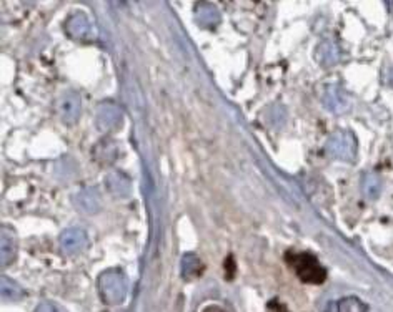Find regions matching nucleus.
<instances>
[{
	"mask_svg": "<svg viewBox=\"0 0 393 312\" xmlns=\"http://www.w3.org/2000/svg\"><path fill=\"white\" fill-rule=\"evenodd\" d=\"M35 312H64L60 306H57L56 302H50V301H45V302H40L38 304L37 311Z\"/></svg>",
	"mask_w": 393,
	"mask_h": 312,
	"instance_id": "obj_18",
	"label": "nucleus"
},
{
	"mask_svg": "<svg viewBox=\"0 0 393 312\" xmlns=\"http://www.w3.org/2000/svg\"><path fill=\"white\" fill-rule=\"evenodd\" d=\"M95 122L99 130L114 131L120 125V122H122V112H120V108L117 107V105L104 103L100 105L99 110H97Z\"/></svg>",
	"mask_w": 393,
	"mask_h": 312,
	"instance_id": "obj_8",
	"label": "nucleus"
},
{
	"mask_svg": "<svg viewBox=\"0 0 393 312\" xmlns=\"http://www.w3.org/2000/svg\"><path fill=\"white\" fill-rule=\"evenodd\" d=\"M0 286H2L3 301H21L23 298V289L10 278H5V276H3Z\"/></svg>",
	"mask_w": 393,
	"mask_h": 312,
	"instance_id": "obj_16",
	"label": "nucleus"
},
{
	"mask_svg": "<svg viewBox=\"0 0 393 312\" xmlns=\"http://www.w3.org/2000/svg\"><path fill=\"white\" fill-rule=\"evenodd\" d=\"M337 312H370L368 306L361 302L355 296H347V298L340 299L337 304Z\"/></svg>",
	"mask_w": 393,
	"mask_h": 312,
	"instance_id": "obj_17",
	"label": "nucleus"
},
{
	"mask_svg": "<svg viewBox=\"0 0 393 312\" xmlns=\"http://www.w3.org/2000/svg\"><path fill=\"white\" fill-rule=\"evenodd\" d=\"M294 268L297 276L307 284H322L326 278L325 269L310 255H298L294 259Z\"/></svg>",
	"mask_w": 393,
	"mask_h": 312,
	"instance_id": "obj_3",
	"label": "nucleus"
},
{
	"mask_svg": "<svg viewBox=\"0 0 393 312\" xmlns=\"http://www.w3.org/2000/svg\"><path fill=\"white\" fill-rule=\"evenodd\" d=\"M202 271H204V264H202L200 257H198L195 252H187V255L182 257L180 274L187 283L197 279L198 276L202 274Z\"/></svg>",
	"mask_w": 393,
	"mask_h": 312,
	"instance_id": "obj_12",
	"label": "nucleus"
},
{
	"mask_svg": "<svg viewBox=\"0 0 393 312\" xmlns=\"http://www.w3.org/2000/svg\"><path fill=\"white\" fill-rule=\"evenodd\" d=\"M361 191L367 200L375 201L382 193V179L377 173H367L361 179Z\"/></svg>",
	"mask_w": 393,
	"mask_h": 312,
	"instance_id": "obj_13",
	"label": "nucleus"
},
{
	"mask_svg": "<svg viewBox=\"0 0 393 312\" xmlns=\"http://www.w3.org/2000/svg\"><path fill=\"white\" fill-rule=\"evenodd\" d=\"M82 112V101L79 93L67 92L57 101V115L64 123L72 125L79 120Z\"/></svg>",
	"mask_w": 393,
	"mask_h": 312,
	"instance_id": "obj_5",
	"label": "nucleus"
},
{
	"mask_svg": "<svg viewBox=\"0 0 393 312\" xmlns=\"http://www.w3.org/2000/svg\"><path fill=\"white\" fill-rule=\"evenodd\" d=\"M97 289H99L100 299L107 306H119V304L126 301L128 289L126 272L119 268L107 269L97 279Z\"/></svg>",
	"mask_w": 393,
	"mask_h": 312,
	"instance_id": "obj_1",
	"label": "nucleus"
},
{
	"mask_svg": "<svg viewBox=\"0 0 393 312\" xmlns=\"http://www.w3.org/2000/svg\"><path fill=\"white\" fill-rule=\"evenodd\" d=\"M58 243H60L62 251L65 255H79L80 251H84L85 246H87V234L82 231L80 228H69L58 237Z\"/></svg>",
	"mask_w": 393,
	"mask_h": 312,
	"instance_id": "obj_7",
	"label": "nucleus"
},
{
	"mask_svg": "<svg viewBox=\"0 0 393 312\" xmlns=\"http://www.w3.org/2000/svg\"><path fill=\"white\" fill-rule=\"evenodd\" d=\"M324 105L332 113H345L350 108V96L340 85H329L324 92Z\"/></svg>",
	"mask_w": 393,
	"mask_h": 312,
	"instance_id": "obj_6",
	"label": "nucleus"
},
{
	"mask_svg": "<svg viewBox=\"0 0 393 312\" xmlns=\"http://www.w3.org/2000/svg\"><path fill=\"white\" fill-rule=\"evenodd\" d=\"M65 32L77 42H92L95 38V29L85 14H75L69 17V21L65 22Z\"/></svg>",
	"mask_w": 393,
	"mask_h": 312,
	"instance_id": "obj_4",
	"label": "nucleus"
},
{
	"mask_svg": "<svg viewBox=\"0 0 393 312\" xmlns=\"http://www.w3.org/2000/svg\"><path fill=\"white\" fill-rule=\"evenodd\" d=\"M75 203H77V206L82 209L84 213H88V214H93L99 209V206H100V198H99V194L95 193L93 190H85V191H82V193L77 194V198H75Z\"/></svg>",
	"mask_w": 393,
	"mask_h": 312,
	"instance_id": "obj_14",
	"label": "nucleus"
},
{
	"mask_svg": "<svg viewBox=\"0 0 393 312\" xmlns=\"http://www.w3.org/2000/svg\"><path fill=\"white\" fill-rule=\"evenodd\" d=\"M107 186L110 190V193H114L115 196H128L130 194V181L120 173H112L107 177Z\"/></svg>",
	"mask_w": 393,
	"mask_h": 312,
	"instance_id": "obj_15",
	"label": "nucleus"
},
{
	"mask_svg": "<svg viewBox=\"0 0 393 312\" xmlns=\"http://www.w3.org/2000/svg\"><path fill=\"white\" fill-rule=\"evenodd\" d=\"M315 60L325 68L333 67L340 60V49H338V45L333 40L320 42L317 49H315Z\"/></svg>",
	"mask_w": 393,
	"mask_h": 312,
	"instance_id": "obj_10",
	"label": "nucleus"
},
{
	"mask_svg": "<svg viewBox=\"0 0 393 312\" xmlns=\"http://www.w3.org/2000/svg\"><path fill=\"white\" fill-rule=\"evenodd\" d=\"M195 18L204 29H215L220 23V12L213 3L202 2L195 7Z\"/></svg>",
	"mask_w": 393,
	"mask_h": 312,
	"instance_id": "obj_11",
	"label": "nucleus"
},
{
	"mask_svg": "<svg viewBox=\"0 0 393 312\" xmlns=\"http://www.w3.org/2000/svg\"><path fill=\"white\" fill-rule=\"evenodd\" d=\"M19 252L17 237L14 231L7 226H2V237H0V255H2V268L10 266Z\"/></svg>",
	"mask_w": 393,
	"mask_h": 312,
	"instance_id": "obj_9",
	"label": "nucleus"
},
{
	"mask_svg": "<svg viewBox=\"0 0 393 312\" xmlns=\"http://www.w3.org/2000/svg\"><path fill=\"white\" fill-rule=\"evenodd\" d=\"M325 151L332 158L342 161H352L357 155V140L350 131H337L329 138L325 145Z\"/></svg>",
	"mask_w": 393,
	"mask_h": 312,
	"instance_id": "obj_2",
	"label": "nucleus"
},
{
	"mask_svg": "<svg viewBox=\"0 0 393 312\" xmlns=\"http://www.w3.org/2000/svg\"><path fill=\"white\" fill-rule=\"evenodd\" d=\"M388 85L393 87V68H390V72H388Z\"/></svg>",
	"mask_w": 393,
	"mask_h": 312,
	"instance_id": "obj_19",
	"label": "nucleus"
}]
</instances>
